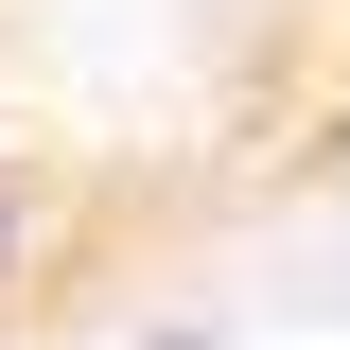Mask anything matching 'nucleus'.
Masks as SVG:
<instances>
[{
  "label": "nucleus",
  "instance_id": "obj_1",
  "mask_svg": "<svg viewBox=\"0 0 350 350\" xmlns=\"http://www.w3.org/2000/svg\"><path fill=\"white\" fill-rule=\"evenodd\" d=\"M18 280H36V193L0 175V298H18Z\"/></svg>",
  "mask_w": 350,
  "mask_h": 350
}]
</instances>
